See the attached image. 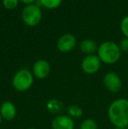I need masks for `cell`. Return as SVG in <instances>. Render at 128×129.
Instances as JSON below:
<instances>
[{
    "label": "cell",
    "mask_w": 128,
    "mask_h": 129,
    "mask_svg": "<svg viewBox=\"0 0 128 129\" xmlns=\"http://www.w3.org/2000/svg\"><path fill=\"white\" fill-rule=\"evenodd\" d=\"M108 119L114 127L128 126V99H117L111 103L107 111Z\"/></svg>",
    "instance_id": "1"
},
{
    "label": "cell",
    "mask_w": 128,
    "mask_h": 129,
    "mask_svg": "<svg viewBox=\"0 0 128 129\" xmlns=\"http://www.w3.org/2000/svg\"><path fill=\"white\" fill-rule=\"evenodd\" d=\"M121 50L117 43L111 41H107L101 43L97 48V56L101 62L111 65L118 62L121 57Z\"/></svg>",
    "instance_id": "2"
},
{
    "label": "cell",
    "mask_w": 128,
    "mask_h": 129,
    "mask_svg": "<svg viewBox=\"0 0 128 129\" xmlns=\"http://www.w3.org/2000/svg\"><path fill=\"white\" fill-rule=\"evenodd\" d=\"M34 76L27 69H20L12 77V86L17 91L25 92L28 90L33 84Z\"/></svg>",
    "instance_id": "3"
},
{
    "label": "cell",
    "mask_w": 128,
    "mask_h": 129,
    "mask_svg": "<svg viewBox=\"0 0 128 129\" xmlns=\"http://www.w3.org/2000/svg\"><path fill=\"white\" fill-rule=\"evenodd\" d=\"M21 17L24 23L28 26H35L39 24L42 19V13L39 5L35 4L28 5L23 9Z\"/></svg>",
    "instance_id": "4"
},
{
    "label": "cell",
    "mask_w": 128,
    "mask_h": 129,
    "mask_svg": "<svg viewBox=\"0 0 128 129\" xmlns=\"http://www.w3.org/2000/svg\"><path fill=\"white\" fill-rule=\"evenodd\" d=\"M104 87L111 93H118L122 90L123 82L118 74L114 71H110L104 75L103 78Z\"/></svg>",
    "instance_id": "5"
},
{
    "label": "cell",
    "mask_w": 128,
    "mask_h": 129,
    "mask_svg": "<svg viewBox=\"0 0 128 129\" xmlns=\"http://www.w3.org/2000/svg\"><path fill=\"white\" fill-rule=\"evenodd\" d=\"M81 67L84 73L88 74V75H93V74H96L100 69L101 61L98 56L95 55V54L87 55L82 61Z\"/></svg>",
    "instance_id": "6"
},
{
    "label": "cell",
    "mask_w": 128,
    "mask_h": 129,
    "mask_svg": "<svg viewBox=\"0 0 128 129\" xmlns=\"http://www.w3.org/2000/svg\"><path fill=\"white\" fill-rule=\"evenodd\" d=\"M76 38L71 34H65L58 39L56 43L57 48L62 53H68L76 46Z\"/></svg>",
    "instance_id": "7"
},
{
    "label": "cell",
    "mask_w": 128,
    "mask_h": 129,
    "mask_svg": "<svg viewBox=\"0 0 128 129\" xmlns=\"http://www.w3.org/2000/svg\"><path fill=\"white\" fill-rule=\"evenodd\" d=\"M52 129H75V121L68 115L55 116L51 123Z\"/></svg>",
    "instance_id": "8"
},
{
    "label": "cell",
    "mask_w": 128,
    "mask_h": 129,
    "mask_svg": "<svg viewBox=\"0 0 128 129\" xmlns=\"http://www.w3.org/2000/svg\"><path fill=\"white\" fill-rule=\"evenodd\" d=\"M50 64L46 60H38L32 66V74L38 79H45L50 73Z\"/></svg>",
    "instance_id": "9"
},
{
    "label": "cell",
    "mask_w": 128,
    "mask_h": 129,
    "mask_svg": "<svg viewBox=\"0 0 128 129\" xmlns=\"http://www.w3.org/2000/svg\"><path fill=\"white\" fill-rule=\"evenodd\" d=\"M0 115L3 119L6 121H11L15 119L17 115V108L12 101H4L0 106Z\"/></svg>",
    "instance_id": "10"
},
{
    "label": "cell",
    "mask_w": 128,
    "mask_h": 129,
    "mask_svg": "<svg viewBox=\"0 0 128 129\" xmlns=\"http://www.w3.org/2000/svg\"><path fill=\"white\" fill-rule=\"evenodd\" d=\"M64 104L58 99H52L47 103V110L52 114L60 115L64 110Z\"/></svg>",
    "instance_id": "11"
},
{
    "label": "cell",
    "mask_w": 128,
    "mask_h": 129,
    "mask_svg": "<svg viewBox=\"0 0 128 129\" xmlns=\"http://www.w3.org/2000/svg\"><path fill=\"white\" fill-rule=\"evenodd\" d=\"M97 48L98 47H97V43L92 40H84L80 44L81 51L87 55L94 54L95 53L97 52Z\"/></svg>",
    "instance_id": "12"
},
{
    "label": "cell",
    "mask_w": 128,
    "mask_h": 129,
    "mask_svg": "<svg viewBox=\"0 0 128 129\" xmlns=\"http://www.w3.org/2000/svg\"><path fill=\"white\" fill-rule=\"evenodd\" d=\"M68 114L70 118L72 119H80L83 115V110L82 109V107L76 105H72L68 107Z\"/></svg>",
    "instance_id": "13"
},
{
    "label": "cell",
    "mask_w": 128,
    "mask_h": 129,
    "mask_svg": "<svg viewBox=\"0 0 128 129\" xmlns=\"http://www.w3.org/2000/svg\"><path fill=\"white\" fill-rule=\"evenodd\" d=\"M62 0H39V3L42 6L47 9H55L59 7Z\"/></svg>",
    "instance_id": "14"
},
{
    "label": "cell",
    "mask_w": 128,
    "mask_h": 129,
    "mask_svg": "<svg viewBox=\"0 0 128 129\" xmlns=\"http://www.w3.org/2000/svg\"><path fill=\"white\" fill-rule=\"evenodd\" d=\"M79 129H98V125L95 119H86L82 122Z\"/></svg>",
    "instance_id": "15"
},
{
    "label": "cell",
    "mask_w": 128,
    "mask_h": 129,
    "mask_svg": "<svg viewBox=\"0 0 128 129\" xmlns=\"http://www.w3.org/2000/svg\"><path fill=\"white\" fill-rule=\"evenodd\" d=\"M19 2V0H3V5L8 10H12L18 6Z\"/></svg>",
    "instance_id": "16"
},
{
    "label": "cell",
    "mask_w": 128,
    "mask_h": 129,
    "mask_svg": "<svg viewBox=\"0 0 128 129\" xmlns=\"http://www.w3.org/2000/svg\"><path fill=\"white\" fill-rule=\"evenodd\" d=\"M120 28L123 33V34L126 38H128V16H125L121 21L120 24Z\"/></svg>",
    "instance_id": "17"
},
{
    "label": "cell",
    "mask_w": 128,
    "mask_h": 129,
    "mask_svg": "<svg viewBox=\"0 0 128 129\" xmlns=\"http://www.w3.org/2000/svg\"><path fill=\"white\" fill-rule=\"evenodd\" d=\"M119 48L121 50V52H125L127 53L128 52V38H124L120 41L119 42Z\"/></svg>",
    "instance_id": "18"
},
{
    "label": "cell",
    "mask_w": 128,
    "mask_h": 129,
    "mask_svg": "<svg viewBox=\"0 0 128 129\" xmlns=\"http://www.w3.org/2000/svg\"><path fill=\"white\" fill-rule=\"evenodd\" d=\"M19 1H21L22 3L26 4V5H32V4H33L34 2L36 1V0H19Z\"/></svg>",
    "instance_id": "19"
},
{
    "label": "cell",
    "mask_w": 128,
    "mask_h": 129,
    "mask_svg": "<svg viewBox=\"0 0 128 129\" xmlns=\"http://www.w3.org/2000/svg\"><path fill=\"white\" fill-rule=\"evenodd\" d=\"M2 121H3V118H2V116L0 115V125L2 124Z\"/></svg>",
    "instance_id": "20"
},
{
    "label": "cell",
    "mask_w": 128,
    "mask_h": 129,
    "mask_svg": "<svg viewBox=\"0 0 128 129\" xmlns=\"http://www.w3.org/2000/svg\"><path fill=\"white\" fill-rule=\"evenodd\" d=\"M114 129H126L125 127H114Z\"/></svg>",
    "instance_id": "21"
},
{
    "label": "cell",
    "mask_w": 128,
    "mask_h": 129,
    "mask_svg": "<svg viewBox=\"0 0 128 129\" xmlns=\"http://www.w3.org/2000/svg\"><path fill=\"white\" fill-rule=\"evenodd\" d=\"M26 129H35V128H32V127H29V128H26Z\"/></svg>",
    "instance_id": "22"
},
{
    "label": "cell",
    "mask_w": 128,
    "mask_h": 129,
    "mask_svg": "<svg viewBox=\"0 0 128 129\" xmlns=\"http://www.w3.org/2000/svg\"><path fill=\"white\" fill-rule=\"evenodd\" d=\"M126 129H128V126H127V127H126Z\"/></svg>",
    "instance_id": "23"
},
{
    "label": "cell",
    "mask_w": 128,
    "mask_h": 129,
    "mask_svg": "<svg viewBox=\"0 0 128 129\" xmlns=\"http://www.w3.org/2000/svg\"><path fill=\"white\" fill-rule=\"evenodd\" d=\"M127 66H128V63H127Z\"/></svg>",
    "instance_id": "24"
}]
</instances>
